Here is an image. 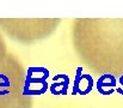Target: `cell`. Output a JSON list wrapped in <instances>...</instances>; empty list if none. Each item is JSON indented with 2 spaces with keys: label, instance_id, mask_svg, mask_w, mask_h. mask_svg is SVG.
<instances>
[]
</instances>
